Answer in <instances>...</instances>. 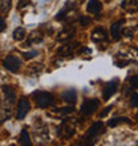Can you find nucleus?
<instances>
[{
    "label": "nucleus",
    "instance_id": "nucleus-13",
    "mask_svg": "<svg viewBox=\"0 0 138 146\" xmlns=\"http://www.w3.org/2000/svg\"><path fill=\"white\" fill-rule=\"evenodd\" d=\"M1 90H3L4 96H5V100L13 104V102L16 101V92H15V89L12 88V86H9V85H3V86H1Z\"/></svg>",
    "mask_w": 138,
    "mask_h": 146
},
{
    "label": "nucleus",
    "instance_id": "nucleus-22",
    "mask_svg": "<svg viewBox=\"0 0 138 146\" xmlns=\"http://www.w3.org/2000/svg\"><path fill=\"white\" fill-rule=\"evenodd\" d=\"M11 7H12V1H11V0H0V11L3 12V13L9 12Z\"/></svg>",
    "mask_w": 138,
    "mask_h": 146
},
{
    "label": "nucleus",
    "instance_id": "nucleus-14",
    "mask_svg": "<svg viewBox=\"0 0 138 146\" xmlns=\"http://www.w3.org/2000/svg\"><path fill=\"white\" fill-rule=\"evenodd\" d=\"M74 33H76V29H74L73 27H68L58 35L57 40L58 41H69L70 38L74 37Z\"/></svg>",
    "mask_w": 138,
    "mask_h": 146
},
{
    "label": "nucleus",
    "instance_id": "nucleus-5",
    "mask_svg": "<svg viewBox=\"0 0 138 146\" xmlns=\"http://www.w3.org/2000/svg\"><path fill=\"white\" fill-rule=\"evenodd\" d=\"M3 65L7 68L9 72L12 73H16L17 70L20 69V65H21V61H20L19 58L16 57V56H13V54H11V56H8V57H5L3 60Z\"/></svg>",
    "mask_w": 138,
    "mask_h": 146
},
{
    "label": "nucleus",
    "instance_id": "nucleus-24",
    "mask_svg": "<svg viewBox=\"0 0 138 146\" xmlns=\"http://www.w3.org/2000/svg\"><path fill=\"white\" fill-rule=\"evenodd\" d=\"M80 24L82 27H88L89 24H92V19L88 16H82V17H80Z\"/></svg>",
    "mask_w": 138,
    "mask_h": 146
},
{
    "label": "nucleus",
    "instance_id": "nucleus-19",
    "mask_svg": "<svg viewBox=\"0 0 138 146\" xmlns=\"http://www.w3.org/2000/svg\"><path fill=\"white\" fill-rule=\"evenodd\" d=\"M25 36H27V31H25L24 28H21V27L16 28L15 31H13V38H15L16 41H21Z\"/></svg>",
    "mask_w": 138,
    "mask_h": 146
},
{
    "label": "nucleus",
    "instance_id": "nucleus-30",
    "mask_svg": "<svg viewBox=\"0 0 138 146\" xmlns=\"http://www.w3.org/2000/svg\"><path fill=\"white\" fill-rule=\"evenodd\" d=\"M27 4H28V0H19V5H17V7L23 8V7H25Z\"/></svg>",
    "mask_w": 138,
    "mask_h": 146
},
{
    "label": "nucleus",
    "instance_id": "nucleus-20",
    "mask_svg": "<svg viewBox=\"0 0 138 146\" xmlns=\"http://www.w3.org/2000/svg\"><path fill=\"white\" fill-rule=\"evenodd\" d=\"M19 143L20 145H27V146L31 145V138H29V134H28L27 130H21L19 137Z\"/></svg>",
    "mask_w": 138,
    "mask_h": 146
},
{
    "label": "nucleus",
    "instance_id": "nucleus-25",
    "mask_svg": "<svg viewBox=\"0 0 138 146\" xmlns=\"http://www.w3.org/2000/svg\"><path fill=\"white\" fill-rule=\"evenodd\" d=\"M130 105L133 108H138V94L137 93H133L130 96Z\"/></svg>",
    "mask_w": 138,
    "mask_h": 146
},
{
    "label": "nucleus",
    "instance_id": "nucleus-31",
    "mask_svg": "<svg viewBox=\"0 0 138 146\" xmlns=\"http://www.w3.org/2000/svg\"><path fill=\"white\" fill-rule=\"evenodd\" d=\"M110 106H109V108H106V109H105V110H104L102 111V113H101V114H100V117H105V115H106L107 114V113H109V111H110Z\"/></svg>",
    "mask_w": 138,
    "mask_h": 146
},
{
    "label": "nucleus",
    "instance_id": "nucleus-3",
    "mask_svg": "<svg viewBox=\"0 0 138 146\" xmlns=\"http://www.w3.org/2000/svg\"><path fill=\"white\" fill-rule=\"evenodd\" d=\"M104 123L102 122H94L92 125V127L88 130V133H86V135H85V141H88L89 143L94 142L97 138H98V135L102 134L104 131Z\"/></svg>",
    "mask_w": 138,
    "mask_h": 146
},
{
    "label": "nucleus",
    "instance_id": "nucleus-18",
    "mask_svg": "<svg viewBox=\"0 0 138 146\" xmlns=\"http://www.w3.org/2000/svg\"><path fill=\"white\" fill-rule=\"evenodd\" d=\"M119 123H131V121L129 118H126V117H117V118H111L109 122H107V125L111 127L117 126V125H119Z\"/></svg>",
    "mask_w": 138,
    "mask_h": 146
},
{
    "label": "nucleus",
    "instance_id": "nucleus-21",
    "mask_svg": "<svg viewBox=\"0 0 138 146\" xmlns=\"http://www.w3.org/2000/svg\"><path fill=\"white\" fill-rule=\"evenodd\" d=\"M42 41V36L40 35V33H32L31 37H29V40H28L25 44H24V46H31V44H34V42H41Z\"/></svg>",
    "mask_w": 138,
    "mask_h": 146
},
{
    "label": "nucleus",
    "instance_id": "nucleus-12",
    "mask_svg": "<svg viewBox=\"0 0 138 146\" xmlns=\"http://www.w3.org/2000/svg\"><path fill=\"white\" fill-rule=\"evenodd\" d=\"M123 11L129 12V13H133V12L138 11V0H123L122 4H121Z\"/></svg>",
    "mask_w": 138,
    "mask_h": 146
},
{
    "label": "nucleus",
    "instance_id": "nucleus-9",
    "mask_svg": "<svg viewBox=\"0 0 138 146\" xmlns=\"http://www.w3.org/2000/svg\"><path fill=\"white\" fill-rule=\"evenodd\" d=\"M31 109V105H29V101L27 98H21L17 104V109H16V118L17 119H23L27 113Z\"/></svg>",
    "mask_w": 138,
    "mask_h": 146
},
{
    "label": "nucleus",
    "instance_id": "nucleus-1",
    "mask_svg": "<svg viewBox=\"0 0 138 146\" xmlns=\"http://www.w3.org/2000/svg\"><path fill=\"white\" fill-rule=\"evenodd\" d=\"M33 97L38 108H48L50 105H53L54 102L53 94L48 92H36L33 93Z\"/></svg>",
    "mask_w": 138,
    "mask_h": 146
},
{
    "label": "nucleus",
    "instance_id": "nucleus-10",
    "mask_svg": "<svg viewBox=\"0 0 138 146\" xmlns=\"http://www.w3.org/2000/svg\"><path fill=\"white\" fill-rule=\"evenodd\" d=\"M92 40L94 42H106L107 41V35H106V31L104 28H96L92 33Z\"/></svg>",
    "mask_w": 138,
    "mask_h": 146
},
{
    "label": "nucleus",
    "instance_id": "nucleus-2",
    "mask_svg": "<svg viewBox=\"0 0 138 146\" xmlns=\"http://www.w3.org/2000/svg\"><path fill=\"white\" fill-rule=\"evenodd\" d=\"M74 131H76V126H74V123L72 121H69V119H64L60 125L57 130V134L64 139H68L70 138L73 134H74Z\"/></svg>",
    "mask_w": 138,
    "mask_h": 146
},
{
    "label": "nucleus",
    "instance_id": "nucleus-4",
    "mask_svg": "<svg viewBox=\"0 0 138 146\" xmlns=\"http://www.w3.org/2000/svg\"><path fill=\"white\" fill-rule=\"evenodd\" d=\"M98 106H100V101L96 100V98L85 100L81 105V113L85 115H90L92 113L96 111V109H98Z\"/></svg>",
    "mask_w": 138,
    "mask_h": 146
},
{
    "label": "nucleus",
    "instance_id": "nucleus-6",
    "mask_svg": "<svg viewBox=\"0 0 138 146\" xmlns=\"http://www.w3.org/2000/svg\"><path fill=\"white\" fill-rule=\"evenodd\" d=\"M11 115H12V102L5 100L4 102L0 104V123H3L7 119H9Z\"/></svg>",
    "mask_w": 138,
    "mask_h": 146
},
{
    "label": "nucleus",
    "instance_id": "nucleus-29",
    "mask_svg": "<svg viewBox=\"0 0 138 146\" xmlns=\"http://www.w3.org/2000/svg\"><path fill=\"white\" fill-rule=\"evenodd\" d=\"M4 29H5V20H4L3 17L0 16V33H1Z\"/></svg>",
    "mask_w": 138,
    "mask_h": 146
},
{
    "label": "nucleus",
    "instance_id": "nucleus-16",
    "mask_svg": "<svg viewBox=\"0 0 138 146\" xmlns=\"http://www.w3.org/2000/svg\"><path fill=\"white\" fill-rule=\"evenodd\" d=\"M101 8H102V5H101V3L98 0H90L88 3L86 9H88L89 13H96V15H98V12L101 11Z\"/></svg>",
    "mask_w": 138,
    "mask_h": 146
},
{
    "label": "nucleus",
    "instance_id": "nucleus-23",
    "mask_svg": "<svg viewBox=\"0 0 138 146\" xmlns=\"http://www.w3.org/2000/svg\"><path fill=\"white\" fill-rule=\"evenodd\" d=\"M31 70H33V76H37V74H40L42 70V65L41 64H33V65L29 66V72Z\"/></svg>",
    "mask_w": 138,
    "mask_h": 146
},
{
    "label": "nucleus",
    "instance_id": "nucleus-7",
    "mask_svg": "<svg viewBox=\"0 0 138 146\" xmlns=\"http://www.w3.org/2000/svg\"><path fill=\"white\" fill-rule=\"evenodd\" d=\"M118 84H119L118 78H114V80H111V81H109V82H106L105 88H104V100L107 101L115 92H117Z\"/></svg>",
    "mask_w": 138,
    "mask_h": 146
},
{
    "label": "nucleus",
    "instance_id": "nucleus-26",
    "mask_svg": "<svg viewBox=\"0 0 138 146\" xmlns=\"http://www.w3.org/2000/svg\"><path fill=\"white\" fill-rule=\"evenodd\" d=\"M129 82H130V85L133 86V88H138V74H137V76L130 77Z\"/></svg>",
    "mask_w": 138,
    "mask_h": 146
},
{
    "label": "nucleus",
    "instance_id": "nucleus-17",
    "mask_svg": "<svg viewBox=\"0 0 138 146\" xmlns=\"http://www.w3.org/2000/svg\"><path fill=\"white\" fill-rule=\"evenodd\" d=\"M122 23L123 21H117L110 27V35L114 40H118L121 37V24Z\"/></svg>",
    "mask_w": 138,
    "mask_h": 146
},
{
    "label": "nucleus",
    "instance_id": "nucleus-28",
    "mask_svg": "<svg viewBox=\"0 0 138 146\" xmlns=\"http://www.w3.org/2000/svg\"><path fill=\"white\" fill-rule=\"evenodd\" d=\"M37 54V50H32V52H28V53H24V58H32L33 56H36Z\"/></svg>",
    "mask_w": 138,
    "mask_h": 146
},
{
    "label": "nucleus",
    "instance_id": "nucleus-27",
    "mask_svg": "<svg viewBox=\"0 0 138 146\" xmlns=\"http://www.w3.org/2000/svg\"><path fill=\"white\" fill-rule=\"evenodd\" d=\"M123 35L126 36V37H131V36L134 35V29L133 28H125L123 29Z\"/></svg>",
    "mask_w": 138,
    "mask_h": 146
},
{
    "label": "nucleus",
    "instance_id": "nucleus-8",
    "mask_svg": "<svg viewBox=\"0 0 138 146\" xmlns=\"http://www.w3.org/2000/svg\"><path fill=\"white\" fill-rule=\"evenodd\" d=\"M33 133H34V137L38 141H41V142H45V141L49 139V130H48V127L42 122H38L37 127H34Z\"/></svg>",
    "mask_w": 138,
    "mask_h": 146
},
{
    "label": "nucleus",
    "instance_id": "nucleus-15",
    "mask_svg": "<svg viewBox=\"0 0 138 146\" xmlns=\"http://www.w3.org/2000/svg\"><path fill=\"white\" fill-rule=\"evenodd\" d=\"M61 98L65 101V102L73 105L77 101V94H76V92H74L73 89H69V90H65V92L62 93V94H61Z\"/></svg>",
    "mask_w": 138,
    "mask_h": 146
},
{
    "label": "nucleus",
    "instance_id": "nucleus-11",
    "mask_svg": "<svg viewBox=\"0 0 138 146\" xmlns=\"http://www.w3.org/2000/svg\"><path fill=\"white\" fill-rule=\"evenodd\" d=\"M78 45V44H65V45H62L57 52V56L60 57H69V56H72L73 54V50L74 48Z\"/></svg>",
    "mask_w": 138,
    "mask_h": 146
}]
</instances>
